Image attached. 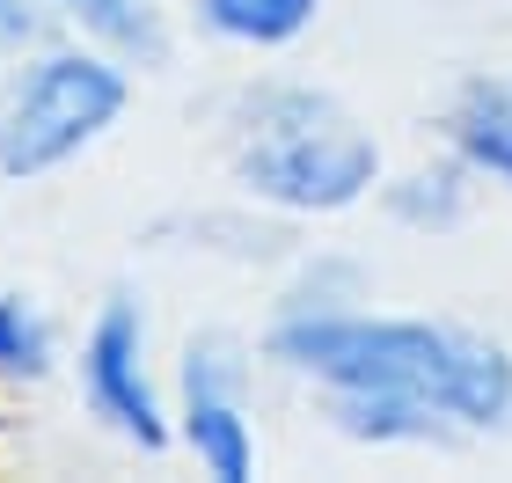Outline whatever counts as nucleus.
I'll list each match as a JSON object with an SVG mask.
<instances>
[{
	"label": "nucleus",
	"mask_w": 512,
	"mask_h": 483,
	"mask_svg": "<svg viewBox=\"0 0 512 483\" xmlns=\"http://www.w3.org/2000/svg\"><path fill=\"white\" fill-rule=\"evenodd\" d=\"M235 176L249 198L286 213H344L381 183V147L337 96L271 81L242 103Z\"/></svg>",
	"instance_id": "2"
},
{
	"label": "nucleus",
	"mask_w": 512,
	"mask_h": 483,
	"mask_svg": "<svg viewBox=\"0 0 512 483\" xmlns=\"http://www.w3.org/2000/svg\"><path fill=\"white\" fill-rule=\"evenodd\" d=\"M59 359L52 315L30 293H0V381H44Z\"/></svg>",
	"instance_id": "9"
},
{
	"label": "nucleus",
	"mask_w": 512,
	"mask_h": 483,
	"mask_svg": "<svg viewBox=\"0 0 512 483\" xmlns=\"http://www.w3.org/2000/svg\"><path fill=\"white\" fill-rule=\"evenodd\" d=\"M183 447H191L220 483H249L256 476L242 359L227 352L220 337H198L191 352H183Z\"/></svg>",
	"instance_id": "5"
},
{
	"label": "nucleus",
	"mask_w": 512,
	"mask_h": 483,
	"mask_svg": "<svg viewBox=\"0 0 512 483\" xmlns=\"http://www.w3.org/2000/svg\"><path fill=\"white\" fill-rule=\"evenodd\" d=\"M81 396L88 410L118 432V440L161 454L169 447V410H161V388L147 374V308L132 293H110L96 308L81 337Z\"/></svg>",
	"instance_id": "4"
},
{
	"label": "nucleus",
	"mask_w": 512,
	"mask_h": 483,
	"mask_svg": "<svg viewBox=\"0 0 512 483\" xmlns=\"http://www.w3.org/2000/svg\"><path fill=\"white\" fill-rule=\"evenodd\" d=\"M454 154L476 176L512 183V81H476L454 103Z\"/></svg>",
	"instance_id": "6"
},
{
	"label": "nucleus",
	"mask_w": 512,
	"mask_h": 483,
	"mask_svg": "<svg viewBox=\"0 0 512 483\" xmlns=\"http://www.w3.org/2000/svg\"><path fill=\"white\" fill-rule=\"evenodd\" d=\"M315 8H322V0H198L205 30L227 37V44H256V52L293 44L315 22Z\"/></svg>",
	"instance_id": "7"
},
{
	"label": "nucleus",
	"mask_w": 512,
	"mask_h": 483,
	"mask_svg": "<svg viewBox=\"0 0 512 483\" xmlns=\"http://www.w3.org/2000/svg\"><path fill=\"white\" fill-rule=\"evenodd\" d=\"M37 37V15H30V0H0V59L22 52V44Z\"/></svg>",
	"instance_id": "10"
},
{
	"label": "nucleus",
	"mask_w": 512,
	"mask_h": 483,
	"mask_svg": "<svg viewBox=\"0 0 512 483\" xmlns=\"http://www.w3.org/2000/svg\"><path fill=\"white\" fill-rule=\"evenodd\" d=\"M271 352L330 396H395L425 418H454L469 432L512 425V352L461 322L425 315H344L308 308L271 330Z\"/></svg>",
	"instance_id": "1"
},
{
	"label": "nucleus",
	"mask_w": 512,
	"mask_h": 483,
	"mask_svg": "<svg viewBox=\"0 0 512 483\" xmlns=\"http://www.w3.org/2000/svg\"><path fill=\"white\" fill-rule=\"evenodd\" d=\"M59 8L96 44H110V52H125V59H161L169 52V30H161L154 0H59Z\"/></svg>",
	"instance_id": "8"
},
{
	"label": "nucleus",
	"mask_w": 512,
	"mask_h": 483,
	"mask_svg": "<svg viewBox=\"0 0 512 483\" xmlns=\"http://www.w3.org/2000/svg\"><path fill=\"white\" fill-rule=\"evenodd\" d=\"M125 66L103 52H44L0 81V176L37 183L125 118Z\"/></svg>",
	"instance_id": "3"
}]
</instances>
